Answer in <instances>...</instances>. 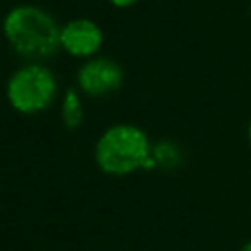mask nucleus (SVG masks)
<instances>
[{
	"mask_svg": "<svg viewBox=\"0 0 251 251\" xmlns=\"http://www.w3.org/2000/svg\"><path fill=\"white\" fill-rule=\"evenodd\" d=\"M94 157L98 167L114 176L129 175L137 169H153V149L143 129L118 124L108 127L96 141Z\"/></svg>",
	"mask_w": 251,
	"mask_h": 251,
	"instance_id": "1",
	"label": "nucleus"
},
{
	"mask_svg": "<svg viewBox=\"0 0 251 251\" xmlns=\"http://www.w3.org/2000/svg\"><path fill=\"white\" fill-rule=\"evenodd\" d=\"M4 33L24 57H51L61 47V27L55 18L37 6H18L4 20Z\"/></svg>",
	"mask_w": 251,
	"mask_h": 251,
	"instance_id": "2",
	"label": "nucleus"
},
{
	"mask_svg": "<svg viewBox=\"0 0 251 251\" xmlns=\"http://www.w3.org/2000/svg\"><path fill=\"white\" fill-rule=\"evenodd\" d=\"M6 94L12 108L18 112L37 114L55 100L57 80L49 69L41 65H27L12 75Z\"/></svg>",
	"mask_w": 251,
	"mask_h": 251,
	"instance_id": "3",
	"label": "nucleus"
},
{
	"mask_svg": "<svg viewBox=\"0 0 251 251\" xmlns=\"http://www.w3.org/2000/svg\"><path fill=\"white\" fill-rule=\"evenodd\" d=\"M78 88L88 96H106L122 86L124 71L122 67L106 57L90 59L78 71Z\"/></svg>",
	"mask_w": 251,
	"mask_h": 251,
	"instance_id": "4",
	"label": "nucleus"
},
{
	"mask_svg": "<svg viewBox=\"0 0 251 251\" xmlns=\"http://www.w3.org/2000/svg\"><path fill=\"white\" fill-rule=\"evenodd\" d=\"M102 45V29L86 18L71 20L61 27V47L73 57H92Z\"/></svg>",
	"mask_w": 251,
	"mask_h": 251,
	"instance_id": "5",
	"label": "nucleus"
},
{
	"mask_svg": "<svg viewBox=\"0 0 251 251\" xmlns=\"http://www.w3.org/2000/svg\"><path fill=\"white\" fill-rule=\"evenodd\" d=\"M63 122L69 126V127H75L80 124L82 120V108H80V100H78V94L75 90H67L65 98H63Z\"/></svg>",
	"mask_w": 251,
	"mask_h": 251,
	"instance_id": "6",
	"label": "nucleus"
},
{
	"mask_svg": "<svg viewBox=\"0 0 251 251\" xmlns=\"http://www.w3.org/2000/svg\"><path fill=\"white\" fill-rule=\"evenodd\" d=\"M153 159H155V165L171 169V167L178 165V161H180V153H178V149H176L173 143H169V141H161V143L153 149Z\"/></svg>",
	"mask_w": 251,
	"mask_h": 251,
	"instance_id": "7",
	"label": "nucleus"
},
{
	"mask_svg": "<svg viewBox=\"0 0 251 251\" xmlns=\"http://www.w3.org/2000/svg\"><path fill=\"white\" fill-rule=\"evenodd\" d=\"M137 0H110V4H114L116 8H129L133 6Z\"/></svg>",
	"mask_w": 251,
	"mask_h": 251,
	"instance_id": "8",
	"label": "nucleus"
},
{
	"mask_svg": "<svg viewBox=\"0 0 251 251\" xmlns=\"http://www.w3.org/2000/svg\"><path fill=\"white\" fill-rule=\"evenodd\" d=\"M241 251H251V241H249V243H245V245H243V249H241Z\"/></svg>",
	"mask_w": 251,
	"mask_h": 251,
	"instance_id": "9",
	"label": "nucleus"
},
{
	"mask_svg": "<svg viewBox=\"0 0 251 251\" xmlns=\"http://www.w3.org/2000/svg\"><path fill=\"white\" fill-rule=\"evenodd\" d=\"M247 135H249V143H251V124H249V131H247Z\"/></svg>",
	"mask_w": 251,
	"mask_h": 251,
	"instance_id": "10",
	"label": "nucleus"
}]
</instances>
